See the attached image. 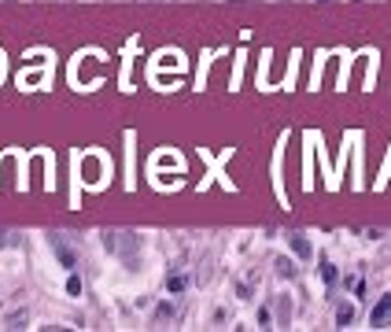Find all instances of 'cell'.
<instances>
[{
  "label": "cell",
  "mask_w": 391,
  "mask_h": 332,
  "mask_svg": "<svg viewBox=\"0 0 391 332\" xmlns=\"http://www.w3.org/2000/svg\"><path fill=\"white\" fill-rule=\"evenodd\" d=\"M369 325H373V329L391 325V296H380V303L373 307V314H369Z\"/></svg>",
  "instance_id": "obj_1"
},
{
  "label": "cell",
  "mask_w": 391,
  "mask_h": 332,
  "mask_svg": "<svg viewBox=\"0 0 391 332\" xmlns=\"http://www.w3.org/2000/svg\"><path fill=\"white\" fill-rule=\"evenodd\" d=\"M288 244H292V251L299 255V259H310V255H314V248H310L306 236H288Z\"/></svg>",
  "instance_id": "obj_2"
},
{
  "label": "cell",
  "mask_w": 391,
  "mask_h": 332,
  "mask_svg": "<svg viewBox=\"0 0 391 332\" xmlns=\"http://www.w3.org/2000/svg\"><path fill=\"white\" fill-rule=\"evenodd\" d=\"M52 244H55V255H59V262L67 266V270H74V255L63 248V240H59V236H52Z\"/></svg>",
  "instance_id": "obj_3"
},
{
  "label": "cell",
  "mask_w": 391,
  "mask_h": 332,
  "mask_svg": "<svg viewBox=\"0 0 391 332\" xmlns=\"http://www.w3.org/2000/svg\"><path fill=\"white\" fill-rule=\"evenodd\" d=\"M321 277H325V284H336V266H332V262H321Z\"/></svg>",
  "instance_id": "obj_4"
},
{
  "label": "cell",
  "mask_w": 391,
  "mask_h": 332,
  "mask_svg": "<svg viewBox=\"0 0 391 332\" xmlns=\"http://www.w3.org/2000/svg\"><path fill=\"white\" fill-rule=\"evenodd\" d=\"M85 174H89L85 181H100V177H96L100 174V163H96V159H85Z\"/></svg>",
  "instance_id": "obj_5"
},
{
  "label": "cell",
  "mask_w": 391,
  "mask_h": 332,
  "mask_svg": "<svg viewBox=\"0 0 391 332\" xmlns=\"http://www.w3.org/2000/svg\"><path fill=\"white\" fill-rule=\"evenodd\" d=\"M351 318H355V310H351V307H340V314H336L340 325H351Z\"/></svg>",
  "instance_id": "obj_6"
},
{
  "label": "cell",
  "mask_w": 391,
  "mask_h": 332,
  "mask_svg": "<svg viewBox=\"0 0 391 332\" xmlns=\"http://www.w3.org/2000/svg\"><path fill=\"white\" fill-rule=\"evenodd\" d=\"M67 292L70 296H81V277H67Z\"/></svg>",
  "instance_id": "obj_7"
},
{
  "label": "cell",
  "mask_w": 391,
  "mask_h": 332,
  "mask_svg": "<svg viewBox=\"0 0 391 332\" xmlns=\"http://www.w3.org/2000/svg\"><path fill=\"white\" fill-rule=\"evenodd\" d=\"M277 270H281V273H284V277H292V273H295V266H292V262H288V259H281V262H277Z\"/></svg>",
  "instance_id": "obj_8"
},
{
  "label": "cell",
  "mask_w": 391,
  "mask_h": 332,
  "mask_svg": "<svg viewBox=\"0 0 391 332\" xmlns=\"http://www.w3.org/2000/svg\"><path fill=\"white\" fill-rule=\"evenodd\" d=\"M166 288H170V292H181V288H185V277H170V284H166Z\"/></svg>",
  "instance_id": "obj_9"
},
{
  "label": "cell",
  "mask_w": 391,
  "mask_h": 332,
  "mask_svg": "<svg viewBox=\"0 0 391 332\" xmlns=\"http://www.w3.org/2000/svg\"><path fill=\"white\" fill-rule=\"evenodd\" d=\"M22 321H26V314H11V318H7V329H18Z\"/></svg>",
  "instance_id": "obj_10"
}]
</instances>
